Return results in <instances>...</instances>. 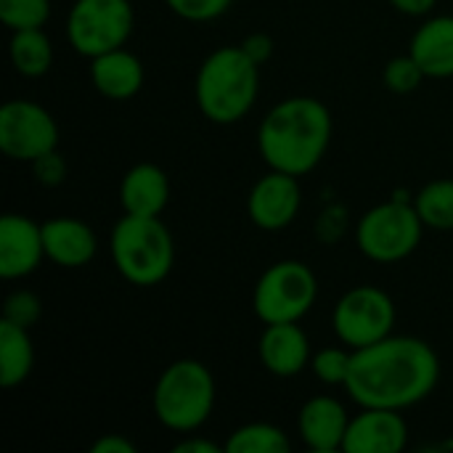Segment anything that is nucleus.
<instances>
[{"label":"nucleus","mask_w":453,"mask_h":453,"mask_svg":"<svg viewBox=\"0 0 453 453\" xmlns=\"http://www.w3.org/2000/svg\"><path fill=\"white\" fill-rule=\"evenodd\" d=\"M438 382L441 358L433 345L419 337L390 334L353 350L345 390L361 409L406 411L430 398Z\"/></svg>","instance_id":"f257e3e1"},{"label":"nucleus","mask_w":453,"mask_h":453,"mask_svg":"<svg viewBox=\"0 0 453 453\" xmlns=\"http://www.w3.org/2000/svg\"><path fill=\"white\" fill-rule=\"evenodd\" d=\"M332 143V114L313 96H292L276 104L257 127V151L268 170L308 175Z\"/></svg>","instance_id":"f03ea898"},{"label":"nucleus","mask_w":453,"mask_h":453,"mask_svg":"<svg viewBox=\"0 0 453 453\" xmlns=\"http://www.w3.org/2000/svg\"><path fill=\"white\" fill-rule=\"evenodd\" d=\"M260 93V66L242 50V45H223L212 50L194 80L196 106L204 119L215 125H234L244 119Z\"/></svg>","instance_id":"7ed1b4c3"},{"label":"nucleus","mask_w":453,"mask_h":453,"mask_svg":"<svg viewBox=\"0 0 453 453\" xmlns=\"http://www.w3.org/2000/svg\"><path fill=\"white\" fill-rule=\"evenodd\" d=\"M117 273L133 287L162 284L175 265V242L162 218L125 215L114 223L109 239Z\"/></svg>","instance_id":"20e7f679"},{"label":"nucleus","mask_w":453,"mask_h":453,"mask_svg":"<svg viewBox=\"0 0 453 453\" xmlns=\"http://www.w3.org/2000/svg\"><path fill=\"white\" fill-rule=\"evenodd\" d=\"M215 377L202 361H173L154 385V414L173 433H196L215 411Z\"/></svg>","instance_id":"39448f33"},{"label":"nucleus","mask_w":453,"mask_h":453,"mask_svg":"<svg viewBox=\"0 0 453 453\" xmlns=\"http://www.w3.org/2000/svg\"><path fill=\"white\" fill-rule=\"evenodd\" d=\"M425 223L414 202H385L372 207L356 226V247L380 265H393L414 255L422 242Z\"/></svg>","instance_id":"423d86ee"},{"label":"nucleus","mask_w":453,"mask_h":453,"mask_svg":"<svg viewBox=\"0 0 453 453\" xmlns=\"http://www.w3.org/2000/svg\"><path fill=\"white\" fill-rule=\"evenodd\" d=\"M319 300V279L300 260L273 263L255 284L252 311L263 324L303 321Z\"/></svg>","instance_id":"0eeeda50"},{"label":"nucleus","mask_w":453,"mask_h":453,"mask_svg":"<svg viewBox=\"0 0 453 453\" xmlns=\"http://www.w3.org/2000/svg\"><path fill=\"white\" fill-rule=\"evenodd\" d=\"M135 27L130 0H74L66 16V37L77 56L96 58L125 48Z\"/></svg>","instance_id":"6e6552de"},{"label":"nucleus","mask_w":453,"mask_h":453,"mask_svg":"<svg viewBox=\"0 0 453 453\" xmlns=\"http://www.w3.org/2000/svg\"><path fill=\"white\" fill-rule=\"evenodd\" d=\"M395 319L393 297L374 284H361L337 300L332 311V329L345 348L358 350L390 337Z\"/></svg>","instance_id":"1a4fd4ad"},{"label":"nucleus","mask_w":453,"mask_h":453,"mask_svg":"<svg viewBox=\"0 0 453 453\" xmlns=\"http://www.w3.org/2000/svg\"><path fill=\"white\" fill-rule=\"evenodd\" d=\"M58 149L53 114L35 101H8L0 109V151L13 162H35Z\"/></svg>","instance_id":"9d476101"},{"label":"nucleus","mask_w":453,"mask_h":453,"mask_svg":"<svg viewBox=\"0 0 453 453\" xmlns=\"http://www.w3.org/2000/svg\"><path fill=\"white\" fill-rule=\"evenodd\" d=\"M300 207H303L300 178L281 170H268L263 178H257L247 196V215L260 231L289 228Z\"/></svg>","instance_id":"9b49d317"},{"label":"nucleus","mask_w":453,"mask_h":453,"mask_svg":"<svg viewBox=\"0 0 453 453\" xmlns=\"http://www.w3.org/2000/svg\"><path fill=\"white\" fill-rule=\"evenodd\" d=\"M45 260L42 223L8 212L0 218V276L13 281L35 273Z\"/></svg>","instance_id":"f8f14e48"},{"label":"nucleus","mask_w":453,"mask_h":453,"mask_svg":"<svg viewBox=\"0 0 453 453\" xmlns=\"http://www.w3.org/2000/svg\"><path fill=\"white\" fill-rule=\"evenodd\" d=\"M257 356L268 374L279 380H292L311 366V340L303 332L300 321L265 324L257 340Z\"/></svg>","instance_id":"ddd939ff"},{"label":"nucleus","mask_w":453,"mask_h":453,"mask_svg":"<svg viewBox=\"0 0 453 453\" xmlns=\"http://www.w3.org/2000/svg\"><path fill=\"white\" fill-rule=\"evenodd\" d=\"M409 446V425L401 411L364 409L350 419L342 443L345 453H401Z\"/></svg>","instance_id":"4468645a"},{"label":"nucleus","mask_w":453,"mask_h":453,"mask_svg":"<svg viewBox=\"0 0 453 453\" xmlns=\"http://www.w3.org/2000/svg\"><path fill=\"white\" fill-rule=\"evenodd\" d=\"M42 244H45V260H50L58 268H85L93 263L98 252V239L93 228L69 215L48 218L42 223Z\"/></svg>","instance_id":"2eb2a0df"},{"label":"nucleus","mask_w":453,"mask_h":453,"mask_svg":"<svg viewBox=\"0 0 453 453\" xmlns=\"http://www.w3.org/2000/svg\"><path fill=\"white\" fill-rule=\"evenodd\" d=\"M350 417L345 406L332 395H316L305 401L297 417V433L308 451L334 453L342 451Z\"/></svg>","instance_id":"dca6fc26"},{"label":"nucleus","mask_w":453,"mask_h":453,"mask_svg":"<svg viewBox=\"0 0 453 453\" xmlns=\"http://www.w3.org/2000/svg\"><path fill=\"white\" fill-rule=\"evenodd\" d=\"M170 204V178L159 165H133L119 180V207L125 215L162 218Z\"/></svg>","instance_id":"f3484780"},{"label":"nucleus","mask_w":453,"mask_h":453,"mask_svg":"<svg viewBox=\"0 0 453 453\" xmlns=\"http://www.w3.org/2000/svg\"><path fill=\"white\" fill-rule=\"evenodd\" d=\"M146 69L135 53L117 48L90 58V82L109 101H130L141 93Z\"/></svg>","instance_id":"a211bd4d"},{"label":"nucleus","mask_w":453,"mask_h":453,"mask_svg":"<svg viewBox=\"0 0 453 453\" xmlns=\"http://www.w3.org/2000/svg\"><path fill=\"white\" fill-rule=\"evenodd\" d=\"M409 53L419 61L427 77H453V16L427 19L411 37Z\"/></svg>","instance_id":"6ab92c4d"},{"label":"nucleus","mask_w":453,"mask_h":453,"mask_svg":"<svg viewBox=\"0 0 453 453\" xmlns=\"http://www.w3.org/2000/svg\"><path fill=\"white\" fill-rule=\"evenodd\" d=\"M35 369V345L29 329H21L0 319V385L5 390L19 388Z\"/></svg>","instance_id":"aec40b11"},{"label":"nucleus","mask_w":453,"mask_h":453,"mask_svg":"<svg viewBox=\"0 0 453 453\" xmlns=\"http://www.w3.org/2000/svg\"><path fill=\"white\" fill-rule=\"evenodd\" d=\"M8 56H11L13 69L21 77L37 80V77H45L50 72L53 45H50V37L42 32V27H37V29H13L11 42H8Z\"/></svg>","instance_id":"412c9836"},{"label":"nucleus","mask_w":453,"mask_h":453,"mask_svg":"<svg viewBox=\"0 0 453 453\" xmlns=\"http://www.w3.org/2000/svg\"><path fill=\"white\" fill-rule=\"evenodd\" d=\"M223 446L226 453H287L292 449V441L271 422H250L236 427Z\"/></svg>","instance_id":"4be33fe9"},{"label":"nucleus","mask_w":453,"mask_h":453,"mask_svg":"<svg viewBox=\"0 0 453 453\" xmlns=\"http://www.w3.org/2000/svg\"><path fill=\"white\" fill-rule=\"evenodd\" d=\"M414 207L433 231H453V178H438L422 186L414 196Z\"/></svg>","instance_id":"5701e85b"},{"label":"nucleus","mask_w":453,"mask_h":453,"mask_svg":"<svg viewBox=\"0 0 453 453\" xmlns=\"http://www.w3.org/2000/svg\"><path fill=\"white\" fill-rule=\"evenodd\" d=\"M50 19V0H0V21L13 29H37Z\"/></svg>","instance_id":"b1692460"},{"label":"nucleus","mask_w":453,"mask_h":453,"mask_svg":"<svg viewBox=\"0 0 453 453\" xmlns=\"http://www.w3.org/2000/svg\"><path fill=\"white\" fill-rule=\"evenodd\" d=\"M350 364H353V350H345V348H337V345H329L319 353H313L311 358V372L319 382L329 385V388H337L348 382V374H350Z\"/></svg>","instance_id":"393cba45"},{"label":"nucleus","mask_w":453,"mask_h":453,"mask_svg":"<svg viewBox=\"0 0 453 453\" xmlns=\"http://www.w3.org/2000/svg\"><path fill=\"white\" fill-rule=\"evenodd\" d=\"M382 77H385L388 90H393V93H398V96H409V93H414V90L425 82L427 74H425V69L419 66V61H417L411 53H406V56L390 58Z\"/></svg>","instance_id":"a878e982"},{"label":"nucleus","mask_w":453,"mask_h":453,"mask_svg":"<svg viewBox=\"0 0 453 453\" xmlns=\"http://www.w3.org/2000/svg\"><path fill=\"white\" fill-rule=\"evenodd\" d=\"M42 316V300L29 289H16L3 303V321H11L21 329H32Z\"/></svg>","instance_id":"bb28decb"},{"label":"nucleus","mask_w":453,"mask_h":453,"mask_svg":"<svg viewBox=\"0 0 453 453\" xmlns=\"http://www.w3.org/2000/svg\"><path fill=\"white\" fill-rule=\"evenodd\" d=\"M165 3L175 16L196 24L215 21L223 13H228V8L234 5V0H165Z\"/></svg>","instance_id":"cd10ccee"},{"label":"nucleus","mask_w":453,"mask_h":453,"mask_svg":"<svg viewBox=\"0 0 453 453\" xmlns=\"http://www.w3.org/2000/svg\"><path fill=\"white\" fill-rule=\"evenodd\" d=\"M29 165H32V173H35L37 183L45 186V188L61 186L64 178H66V162H64V157L58 154V149H53V151L37 157V159L29 162Z\"/></svg>","instance_id":"c85d7f7f"},{"label":"nucleus","mask_w":453,"mask_h":453,"mask_svg":"<svg viewBox=\"0 0 453 453\" xmlns=\"http://www.w3.org/2000/svg\"><path fill=\"white\" fill-rule=\"evenodd\" d=\"M242 50L260 66V64H265V61L271 58V53H273V37L265 35V32H252V35H247V37L242 40Z\"/></svg>","instance_id":"c756f323"},{"label":"nucleus","mask_w":453,"mask_h":453,"mask_svg":"<svg viewBox=\"0 0 453 453\" xmlns=\"http://www.w3.org/2000/svg\"><path fill=\"white\" fill-rule=\"evenodd\" d=\"M135 443L133 441H127L125 435H119V433H109V435H104V438H98L93 446H90V453H135Z\"/></svg>","instance_id":"7c9ffc66"},{"label":"nucleus","mask_w":453,"mask_h":453,"mask_svg":"<svg viewBox=\"0 0 453 453\" xmlns=\"http://www.w3.org/2000/svg\"><path fill=\"white\" fill-rule=\"evenodd\" d=\"M173 453H226V446H218L210 438H196L188 433L180 443L173 446Z\"/></svg>","instance_id":"2f4dec72"},{"label":"nucleus","mask_w":453,"mask_h":453,"mask_svg":"<svg viewBox=\"0 0 453 453\" xmlns=\"http://www.w3.org/2000/svg\"><path fill=\"white\" fill-rule=\"evenodd\" d=\"M438 0H390V5L403 16H427Z\"/></svg>","instance_id":"473e14b6"}]
</instances>
